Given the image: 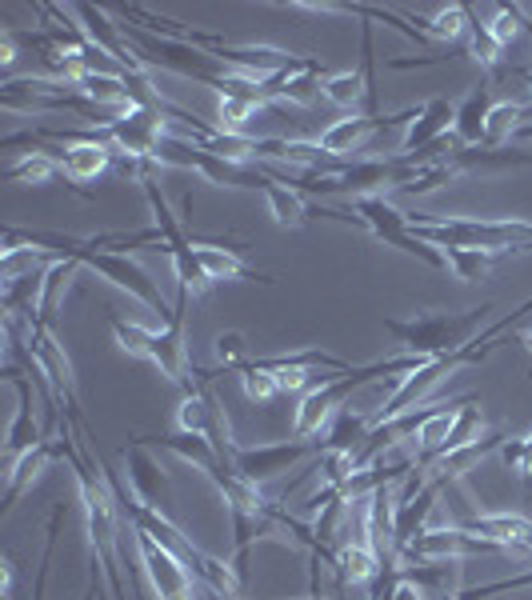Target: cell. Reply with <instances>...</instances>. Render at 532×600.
<instances>
[{"instance_id":"obj_39","label":"cell","mask_w":532,"mask_h":600,"mask_svg":"<svg viewBox=\"0 0 532 600\" xmlns=\"http://www.w3.org/2000/svg\"><path fill=\"white\" fill-rule=\"evenodd\" d=\"M521 9H524V4H521ZM524 29H529V33H532V21H529V12H524Z\"/></svg>"},{"instance_id":"obj_10","label":"cell","mask_w":532,"mask_h":600,"mask_svg":"<svg viewBox=\"0 0 532 600\" xmlns=\"http://www.w3.org/2000/svg\"><path fill=\"white\" fill-rule=\"evenodd\" d=\"M133 548L141 556V568H145L148 585L160 600H197L200 597V580L189 573V560L177 556L173 548L156 545L153 536L133 533Z\"/></svg>"},{"instance_id":"obj_13","label":"cell","mask_w":532,"mask_h":600,"mask_svg":"<svg viewBox=\"0 0 532 600\" xmlns=\"http://www.w3.org/2000/svg\"><path fill=\"white\" fill-rule=\"evenodd\" d=\"M121 456H124V477H129L133 497L141 500V504H148V509L168 512V504H173V497H168V477H165V468H160V460L148 453V436L145 441H129V448H124Z\"/></svg>"},{"instance_id":"obj_32","label":"cell","mask_w":532,"mask_h":600,"mask_svg":"<svg viewBox=\"0 0 532 600\" xmlns=\"http://www.w3.org/2000/svg\"><path fill=\"white\" fill-rule=\"evenodd\" d=\"M241 389H244V397L253 400V404H268V400L280 397L277 373H265V368H256L253 360L241 368Z\"/></svg>"},{"instance_id":"obj_37","label":"cell","mask_w":532,"mask_h":600,"mask_svg":"<svg viewBox=\"0 0 532 600\" xmlns=\"http://www.w3.org/2000/svg\"><path fill=\"white\" fill-rule=\"evenodd\" d=\"M429 600H461V592H448V589H441V592H424Z\"/></svg>"},{"instance_id":"obj_20","label":"cell","mask_w":532,"mask_h":600,"mask_svg":"<svg viewBox=\"0 0 532 600\" xmlns=\"http://www.w3.org/2000/svg\"><path fill=\"white\" fill-rule=\"evenodd\" d=\"M492 80L488 77H480V85L473 92H468L461 104H456V121H453V133H456V141L465 148H473V145H480L485 141V121H488V112H492Z\"/></svg>"},{"instance_id":"obj_24","label":"cell","mask_w":532,"mask_h":600,"mask_svg":"<svg viewBox=\"0 0 532 600\" xmlns=\"http://www.w3.org/2000/svg\"><path fill=\"white\" fill-rule=\"evenodd\" d=\"M265 197H268V212H273V221H277L280 229H304V224L312 221V204L304 200V192H297L292 185L273 180Z\"/></svg>"},{"instance_id":"obj_18","label":"cell","mask_w":532,"mask_h":600,"mask_svg":"<svg viewBox=\"0 0 532 600\" xmlns=\"http://www.w3.org/2000/svg\"><path fill=\"white\" fill-rule=\"evenodd\" d=\"M53 460H60L56 436H45V441H41L36 448H29L24 456H16V460H12V465H9V489H4V504H0V512H4V516H9L12 504H16L24 492L33 489V480L41 477V473H45Z\"/></svg>"},{"instance_id":"obj_21","label":"cell","mask_w":532,"mask_h":600,"mask_svg":"<svg viewBox=\"0 0 532 600\" xmlns=\"http://www.w3.org/2000/svg\"><path fill=\"white\" fill-rule=\"evenodd\" d=\"M468 21H473V9H468V4H444V9H436V16H417L412 24H417L429 41L461 48L468 45Z\"/></svg>"},{"instance_id":"obj_9","label":"cell","mask_w":532,"mask_h":600,"mask_svg":"<svg viewBox=\"0 0 532 600\" xmlns=\"http://www.w3.org/2000/svg\"><path fill=\"white\" fill-rule=\"evenodd\" d=\"M177 433L204 436V441L221 453V460L233 465L236 441H233V429H229V412H224V404L217 400L212 385H192V389L185 392V400H180V409H177Z\"/></svg>"},{"instance_id":"obj_34","label":"cell","mask_w":532,"mask_h":600,"mask_svg":"<svg viewBox=\"0 0 532 600\" xmlns=\"http://www.w3.org/2000/svg\"><path fill=\"white\" fill-rule=\"evenodd\" d=\"M277 385L280 392H309L317 389V377H312V368H285V373H277Z\"/></svg>"},{"instance_id":"obj_12","label":"cell","mask_w":532,"mask_h":600,"mask_svg":"<svg viewBox=\"0 0 532 600\" xmlns=\"http://www.w3.org/2000/svg\"><path fill=\"white\" fill-rule=\"evenodd\" d=\"M324 441H277V445H256V448H241L233 453V468L244 480L253 485H265V480L289 473L292 465L309 460V456H321Z\"/></svg>"},{"instance_id":"obj_1","label":"cell","mask_w":532,"mask_h":600,"mask_svg":"<svg viewBox=\"0 0 532 600\" xmlns=\"http://www.w3.org/2000/svg\"><path fill=\"white\" fill-rule=\"evenodd\" d=\"M412 236L433 248H485V253H532V221L521 216H409Z\"/></svg>"},{"instance_id":"obj_27","label":"cell","mask_w":532,"mask_h":600,"mask_svg":"<svg viewBox=\"0 0 532 600\" xmlns=\"http://www.w3.org/2000/svg\"><path fill=\"white\" fill-rule=\"evenodd\" d=\"M265 109H268V104L221 97V100H217V129H221V133H233V136H248V121L265 116Z\"/></svg>"},{"instance_id":"obj_5","label":"cell","mask_w":532,"mask_h":600,"mask_svg":"<svg viewBox=\"0 0 532 600\" xmlns=\"http://www.w3.org/2000/svg\"><path fill=\"white\" fill-rule=\"evenodd\" d=\"M348 216H356V229H365L373 241H380L385 248H400V253L417 256L421 265L429 268H448V260H444L441 248L424 245L421 236H412L409 229V216L392 204V200H385V192H373V197H356L348 200Z\"/></svg>"},{"instance_id":"obj_8","label":"cell","mask_w":532,"mask_h":600,"mask_svg":"<svg viewBox=\"0 0 532 600\" xmlns=\"http://www.w3.org/2000/svg\"><path fill=\"white\" fill-rule=\"evenodd\" d=\"M488 553H509V548L488 541V536L468 533L461 524H436V529H424V533L412 536L397 560L400 565H441V560H465V556Z\"/></svg>"},{"instance_id":"obj_35","label":"cell","mask_w":532,"mask_h":600,"mask_svg":"<svg viewBox=\"0 0 532 600\" xmlns=\"http://www.w3.org/2000/svg\"><path fill=\"white\" fill-rule=\"evenodd\" d=\"M12 60H16V36L4 29L0 33V68H12Z\"/></svg>"},{"instance_id":"obj_28","label":"cell","mask_w":532,"mask_h":600,"mask_svg":"<svg viewBox=\"0 0 532 600\" xmlns=\"http://www.w3.org/2000/svg\"><path fill=\"white\" fill-rule=\"evenodd\" d=\"M53 260H56V256L41 253V248H9V253H0V280L9 285V280H21V277H33V273H45Z\"/></svg>"},{"instance_id":"obj_19","label":"cell","mask_w":532,"mask_h":600,"mask_svg":"<svg viewBox=\"0 0 532 600\" xmlns=\"http://www.w3.org/2000/svg\"><path fill=\"white\" fill-rule=\"evenodd\" d=\"M4 377L12 380V389H16V416H12L9 424V445H4V453H9V465L16 460V456H24L29 448H36L45 436L36 433V416H33V389H29V380L16 373V368H4Z\"/></svg>"},{"instance_id":"obj_3","label":"cell","mask_w":532,"mask_h":600,"mask_svg":"<svg viewBox=\"0 0 532 600\" xmlns=\"http://www.w3.org/2000/svg\"><path fill=\"white\" fill-rule=\"evenodd\" d=\"M492 309L497 304L485 300V304L465 312H421L412 321H385V333L397 341L400 353L433 360V356H448L456 348H465L473 336H480V324Z\"/></svg>"},{"instance_id":"obj_36","label":"cell","mask_w":532,"mask_h":600,"mask_svg":"<svg viewBox=\"0 0 532 600\" xmlns=\"http://www.w3.org/2000/svg\"><path fill=\"white\" fill-rule=\"evenodd\" d=\"M392 600H429V597H424V589H421V585H412V580H404V577H400V585H397V597H392Z\"/></svg>"},{"instance_id":"obj_11","label":"cell","mask_w":532,"mask_h":600,"mask_svg":"<svg viewBox=\"0 0 532 600\" xmlns=\"http://www.w3.org/2000/svg\"><path fill=\"white\" fill-rule=\"evenodd\" d=\"M189 292H177V309H173V321L165 329H153V341H148V356L160 377H168L173 385L189 392L192 389V356H189V341H185V321H189Z\"/></svg>"},{"instance_id":"obj_40","label":"cell","mask_w":532,"mask_h":600,"mask_svg":"<svg viewBox=\"0 0 532 600\" xmlns=\"http://www.w3.org/2000/svg\"><path fill=\"white\" fill-rule=\"evenodd\" d=\"M529 448H532V433H529Z\"/></svg>"},{"instance_id":"obj_30","label":"cell","mask_w":532,"mask_h":600,"mask_svg":"<svg viewBox=\"0 0 532 600\" xmlns=\"http://www.w3.org/2000/svg\"><path fill=\"white\" fill-rule=\"evenodd\" d=\"M488 33H492V41H497L500 48H509L517 36L524 33V9L521 4H497V9H488Z\"/></svg>"},{"instance_id":"obj_7","label":"cell","mask_w":532,"mask_h":600,"mask_svg":"<svg viewBox=\"0 0 532 600\" xmlns=\"http://www.w3.org/2000/svg\"><path fill=\"white\" fill-rule=\"evenodd\" d=\"M80 265L92 268L97 277L112 280L117 289H124L129 297H136L145 309H153L156 316H160V324L173 321V309L177 304H168L165 292H160V285H156L153 277H148V268L141 265V260H133L129 253H112V248H97V253H80L77 256Z\"/></svg>"},{"instance_id":"obj_38","label":"cell","mask_w":532,"mask_h":600,"mask_svg":"<svg viewBox=\"0 0 532 600\" xmlns=\"http://www.w3.org/2000/svg\"><path fill=\"white\" fill-rule=\"evenodd\" d=\"M512 141H532V121L524 124V129H521V133H517V136H512Z\"/></svg>"},{"instance_id":"obj_22","label":"cell","mask_w":532,"mask_h":600,"mask_svg":"<svg viewBox=\"0 0 532 600\" xmlns=\"http://www.w3.org/2000/svg\"><path fill=\"white\" fill-rule=\"evenodd\" d=\"M448 160H453L456 173H500V168L532 165L529 153H517V148H485V145H473V148L461 145Z\"/></svg>"},{"instance_id":"obj_23","label":"cell","mask_w":532,"mask_h":600,"mask_svg":"<svg viewBox=\"0 0 532 600\" xmlns=\"http://www.w3.org/2000/svg\"><path fill=\"white\" fill-rule=\"evenodd\" d=\"M532 121V104H517V100H497L485 121V148H505V141L521 133L524 124Z\"/></svg>"},{"instance_id":"obj_26","label":"cell","mask_w":532,"mask_h":600,"mask_svg":"<svg viewBox=\"0 0 532 600\" xmlns=\"http://www.w3.org/2000/svg\"><path fill=\"white\" fill-rule=\"evenodd\" d=\"M505 256H509V253H485V248H444V260H448V268H453L456 280H465V285L488 277V273H492V268H497Z\"/></svg>"},{"instance_id":"obj_31","label":"cell","mask_w":532,"mask_h":600,"mask_svg":"<svg viewBox=\"0 0 532 600\" xmlns=\"http://www.w3.org/2000/svg\"><path fill=\"white\" fill-rule=\"evenodd\" d=\"M56 173H60V165H56L53 156L29 153L24 160H16V165L9 168V180H12V185H48Z\"/></svg>"},{"instance_id":"obj_29","label":"cell","mask_w":532,"mask_h":600,"mask_svg":"<svg viewBox=\"0 0 532 600\" xmlns=\"http://www.w3.org/2000/svg\"><path fill=\"white\" fill-rule=\"evenodd\" d=\"M456 177H461V173H456L453 160L444 156V160H433V165H417L412 180L400 192H409V197H429V192L444 189V185H453Z\"/></svg>"},{"instance_id":"obj_6","label":"cell","mask_w":532,"mask_h":600,"mask_svg":"<svg viewBox=\"0 0 532 600\" xmlns=\"http://www.w3.org/2000/svg\"><path fill=\"white\" fill-rule=\"evenodd\" d=\"M24 348H29V356H33V365L41 368V377L53 385L56 400L68 409V416H73V424L80 429H89V421H85V412H80V397H77V377H73V360H68L65 345L53 336V324L45 321H33L29 329H24Z\"/></svg>"},{"instance_id":"obj_33","label":"cell","mask_w":532,"mask_h":600,"mask_svg":"<svg viewBox=\"0 0 532 600\" xmlns=\"http://www.w3.org/2000/svg\"><path fill=\"white\" fill-rule=\"evenodd\" d=\"M112 336H117V345L121 353L129 356H148V341H153V329L145 324H133V321H121V316H112Z\"/></svg>"},{"instance_id":"obj_16","label":"cell","mask_w":532,"mask_h":600,"mask_svg":"<svg viewBox=\"0 0 532 600\" xmlns=\"http://www.w3.org/2000/svg\"><path fill=\"white\" fill-rule=\"evenodd\" d=\"M333 568L336 589H353V585H373L380 573V553L373 545H361V541H348V545H336V553L324 560Z\"/></svg>"},{"instance_id":"obj_2","label":"cell","mask_w":532,"mask_h":600,"mask_svg":"<svg viewBox=\"0 0 532 600\" xmlns=\"http://www.w3.org/2000/svg\"><path fill=\"white\" fill-rule=\"evenodd\" d=\"M421 365H424V356L397 353V356H385V360H373V365H353L348 373H324L321 385L300 397L297 416H292V441H312V436H321V429L333 421L336 409H341L344 397L353 389H361V385H368V380H377V377L404 380Z\"/></svg>"},{"instance_id":"obj_15","label":"cell","mask_w":532,"mask_h":600,"mask_svg":"<svg viewBox=\"0 0 532 600\" xmlns=\"http://www.w3.org/2000/svg\"><path fill=\"white\" fill-rule=\"evenodd\" d=\"M197 265L200 273L209 277V285H224V280H244V285H277V277L268 273H256L236 256V248L209 245V241H197Z\"/></svg>"},{"instance_id":"obj_25","label":"cell","mask_w":532,"mask_h":600,"mask_svg":"<svg viewBox=\"0 0 532 600\" xmlns=\"http://www.w3.org/2000/svg\"><path fill=\"white\" fill-rule=\"evenodd\" d=\"M321 92L333 100L336 109H348V112H365V100H368V85H365V73L361 68H344V73H329L321 85Z\"/></svg>"},{"instance_id":"obj_4","label":"cell","mask_w":532,"mask_h":600,"mask_svg":"<svg viewBox=\"0 0 532 600\" xmlns=\"http://www.w3.org/2000/svg\"><path fill=\"white\" fill-rule=\"evenodd\" d=\"M121 33L133 41V53L141 56L145 68H165V73H177V77H189L197 85H209V89L224 92L233 68H224L217 56L200 53V48L185 45V41H160L156 33H145L141 24H121Z\"/></svg>"},{"instance_id":"obj_17","label":"cell","mask_w":532,"mask_h":600,"mask_svg":"<svg viewBox=\"0 0 532 600\" xmlns=\"http://www.w3.org/2000/svg\"><path fill=\"white\" fill-rule=\"evenodd\" d=\"M453 121H456V104H448L444 97L424 100L421 116L409 124V133H404V141H400L397 156H412V153H421L424 145L441 141L444 133H453Z\"/></svg>"},{"instance_id":"obj_14","label":"cell","mask_w":532,"mask_h":600,"mask_svg":"<svg viewBox=\"0 0 532 600\" xmlns=\"http://www.w3.org/2000/svg\"><path fill=\"white\" fill-rule=\"evenodd\" d=\"M73 12L80 16V29H85V36H89V41L100 48V53L109 56L112 65H121L124 73H145L141 56L133 53V45H124L121 24H112L109 12H104V9H92V4H73Z\"/></svg>"}]
</instances>
